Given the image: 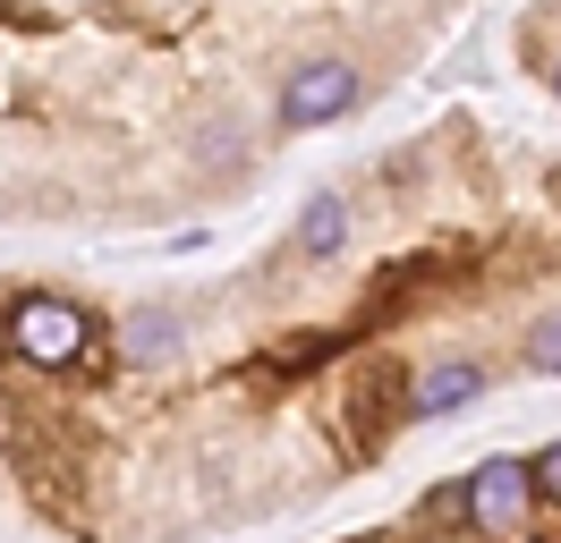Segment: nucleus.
<instances>
[{
	"instance_id": "f03ea898",
	"label": "nucleus",
	"mask_w": 561,
	"mask_h": 543,
	"mask_svg": "<svg viewBox=\"0 0 561 543\" xmlns=\"http://www.w3.org/2000/svg\"><path fill=\"white\" fill-rule=\"evenodd\" d=\"M527 501H536V484H527L519 459H485V467L459 484V518H468L477 535H511L527 518Z\"/></svg>"
},
{
	"instance_id": "7ed1b4c3",
	"label": "nucleus",
	"mask_w": 561,
	"mask_h": 543,
	"mask_svg": "<svg viewBox=\"0 0 561 543\" xmlns=\"http://www.w3.org/2000/svg\"><path fill=\"white\" fill-rule=\"evenodd\" d=\"M357 102V68L350 60H307L280 77V128H323Z\"/></svg>"
},
{
	"instance_id": "0eeeda50",
	"label": "nucleus",
	"mask_w": 561,
	"mask_h": 543,
	"mask_svg": "<svg viewBox=\"0 0 561 543\" xmlns=\"http://www.w3.org/2000/svg\"><path fill=\"white\" fill-rule=\"evenodd\" d=\"M527 366H536V373H561V314H545V323H536V339H527Z\"/></svg>"
},
{
	"instance_id": "20e7f679",
	"label": "nucleus",
	"mask_w": 561,
	"mask_h": 543,
	"mask_svg": "<svg viewBox=\"0 0 561 543\" xmlns=\"http://www.w3.org/2000/svg\"><path fill=\"white\" fill-rule=\"evenodd\" d=\"M485 382H493V373L477 366V357H451V366L417 373V391H409V416H417V425H443V416H459V407L485 400Z\"/></svg>"
},
{
	"instance_id": "39448f33",
	"label": "nucleus",
	"mask_w": 561,
	"mask_h": 543,
	"mask_svg": "<svg viewBox=\"0 0 561 543\" xmlns=\"http://www.w3.org/2000/svg\"><path fill=\"white\" fill-rule=\"evenodd\" d=\"M350 246V204L341 196H307V221H298V255H341Z\"/></svg>"
},
{
	"instance_id": "423d86ee",
	"label": "nucleus",
	"mask_w": 561,
	"mask_h": 543,
	"mask_svg": "<svg viewBox=\"0 0 561 543\" xmlns=\"http://www.w3.org/2000/svg\"><path fill=\"white\" fill-rule=\"evenodd\" d=\"M171 339H179V323L162 314V305H145V314H128V323H119V348H128L137 366H153V357H171Z\"/></svg>"
},
{
	"instance_id": "1a4fd4ad",
	"label": "nucleus",
	"mask_w": 561,
	"mask_h": 543,
	"mask_svg": "<svg viewBox=\"0 0 561 543\" xmlns=\"http://www.w3.org/2000/svg\"><path fill=\"white\" fill-rule=\"evenodd\" d=\"M553 94H561V68H553Z\"/></svg>"
},
{
	"instance_id": "6e6552de",
	"label": "nucleus",
	"mask_w": 561,
	"mask_h": 543,
	"mask_svg": "<svg viewBox=\"0 0 561 543\" xmlns=\"http://www.w3.org/2000/svg\"><path fill=\"white\" fill-rule=\"evenodd\" d=\"M527 484H536V493H553V501H561V441L545 450V459H536V467H527Z\"/></svg>"
},
{
	"instance_id": "f257e3e1",
	"label": "nucleus",
	"mask_w": 561,
	"mask_h": 543,
	"mask_svg": "<svg viewBox=\"0 0 561 543\" xmlns=\"http://www.w3.org/2000/svg\"><path fill=\"white\" fill-rule=\"evenodd\" d=\"M85 339H94V323H85V305H69V298H18L9 305V348H18L26 366H77Z\"/></svg>"
}]
</instances>
